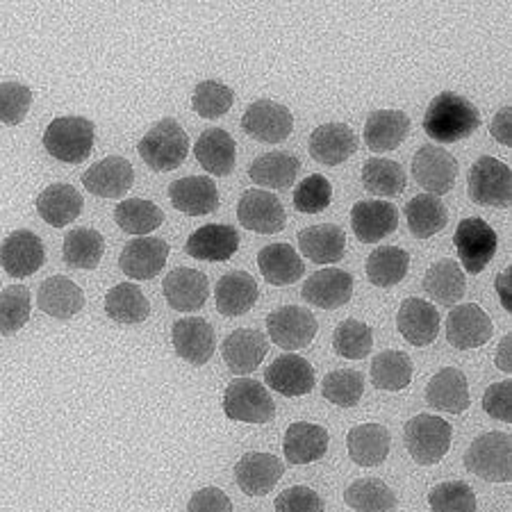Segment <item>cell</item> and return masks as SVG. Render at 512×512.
<instances>
[{
    "label": "cell",
    "mask_w": 512,
    "mask_h": 512,
    "mask_svg": "<svg viewBox=\"0 0 512 512\" xmlns=\"http://www.w3.org/2000/svg\"><path fill=\"white\" fill-rule=\"evenodd\" d=\"M481 126V112L469 98L442 92L437 94L424 114L426 135L437 144H453L474 135Z\"/></svg>",
    "instance_id": "1"
},
{
    "label": "cell",
    "mask_w": 512,
    "mask_h": 512,
    "mask_svg": "<svg viewBox=\"0 0 512 512\" xmlns=\"http://www.w3.org/2000/svg\"><path fill=\"white\" fill-rule=\"evenodd\" d=\"M137 153L153 171H173L187 160L189 135L176 119H162L142 137Z\"/></svg>",
    "instance_id": "2"
},
{
    "label": "cell",
    "mask_w": 512,
    "mask_h": 512,
    "mask_svg": "<svg viewBox=\"0 0 512 512\" xmlns=\"http://www.w3.org/2000/svg\"><path fill=\"white\" fill-rule=\"evenodd\" d=\"M94 123L85 117H60L48 123L44 132V148L51 158L80 164L94 151Z\"/></svg>",
    "instance_id": "3"
},
{
    "label": "cell",
    "mask_w": 512,
    "mask_h": 512,
    "mask_svg": "<svg viewBox=\"0 0 512 512\" xmlns=\"http://www.w3.org/2000/svg\"><path fill=\"white\" fill-rule=\"evenodd\" d=\"M467 472L487 483H510L512 478V442L508 433H483L465 453Z\"/></svg>",
    "instance_id": "4"
},
{
    "label": "cell",
    "mask_w": 512,
    "mask_h": 512,
    "mask_svg": "<svg viewBox=\"0 0 512 512\" xmlns=\"http://www.w3.org/2000/svg\"><path fill=\"white\" fill-rule=\"evenodd\" d=\"M453 428L449 421L435 415H417L406 424V449L419 465H437L451 449Z\"/></svg>",
    "instance_id": "5"
},
{
    "label": "cell",
    "mask_w": 512,
    "mask_h": 512,
    "mask_svg": "<svg viewBox=\"0 0 512 512\" xmlns=\"http://www.w3.org/2000/svg\"><path fill=\"white\" fill-rule=\"evenodd\" d=\"M467 194L478 205L487 208H510L512 173L501 160L483 155L474 162L467 178Z\"/></svg>",
    "instance_id": "6"
},
{
    "label": "cell",
    "mask_w": 512,
    "mask_h": 512,
    "mask_svg": "<svg viewBox=\"0 0 512 512\" xmlns=\"http://www.w3.org/2000/svg\"><path fill=\"white\" fill-rule=\"evenodd\" d=\"M224 412L228 419L244 424H267L276 417V403L267 387L251 378H235L226 387Z\"/></svg>",
    "instance_id": "7"
},
{
    "label": "cell",
    "mask_w": 512,
    "mask_h": 512,
    "mask_svg": "<svg viewBox=\"0 0 512 512\" xmlns=\"http://www.w3.org/2000/svg\"><path fill=\"white\" fill-rule=\"evenodd\" d=\"M453 244H456L458 258L462 269L467 274H481V271L492 262L499 249V237L494 233L492 226L483 219H465L460 221L453 235Z\"/></svg>",
    "instance_id": "8"
},
{
    "label": "cell",
    "mask_w": 512,
    "mask_h": 512,
    "mask_svg": "<svg viewBox=\"0 0 512 512\" xmlns=\"http://www.w3.org/2000/svg\"><path fill=\"white\" fill-rule=\"evenodd\" d=\"M269 337L285 351H296L310 346L317 337L319 321L310 310L299 305H283L267 317Z\"/></svg>",
    "instance_id": "9"
},
{
    "label": "cell",
    "mask_w": 512,
    "mask_h": 512,
    "mask_svg": "<svg viewBox=\"0 0 512 512\" xmlns=\"http://www.w3.org/2000/svg\"><path fill=\"white\" fill-rule=\"evenodd\" d=\"M412 176L428 194L440 198L449 194L458 178V162L449 151L437 146H421L412 158Z\"/></svg>",
    "instance_id": "10"
},
{
    "label": "cell",
    "mask_w": 512,
    "mask_h": 512,
    "mask_svg": "<svg viewBox=\"0 0 512 512\" xmlns=\"http://www.w3.org/2000/svg\"><path fill=\"white\" fill-rule=\"evenodd\" d=\"M242 130L258 142L280 144L292 135L294 117L285 105L262 98V101L251 103L249 110L244 112Z\"/></svg>",
    "instance_id": "11"
},
{
    "label": "cell",
    "mask_w": 512,
    "mask_h": 512,
    "mask_svg": "<svg viewBox=\"0 0 512 512\" xmlns=\"http://www.w3.org/2000/svg\"><path fill=\"white\" fill-rule=\"evenodd\" d=\"M237 219L246 230L260 235H274L285 228L287 217L280 198L264 189H249L239 198Z\"/></svg>",
    "instance_id": "12"
},
{
    "label": "cell",
    "mask_w": 512,
    "mask_h": 512,
    "mask_svg": "<svg viewBox=\"0 0 512 512\" xmlns=\"http://www.w3.org/2000/svg\"><path fill=\"white\" fill-rule=\"evenodd\" d=\"M494 326L487 312L476 303L456 305L447 317V340L460 351L478 349L492 340Z\"/></svg>",
    "instance_id": "13"
},
{
    "label": "cell",
    "mask_w": 512,
    "mask_h": 512,
    "mask_svg": "<svg viewBox=\"0 0 512 512\" xmlns=\"http://www.w3.org/2000/svg\"><path fill=\"white\" fill-rule=\"evenodd\" d=\"M46 249L32 230H14L0 246V267L12 278H28L44 267Z\"/></svg>",
    "instance_id": "14"
},
{
    "label": "cell",
    "mask_w": 512,
    "mask_h": 512,
    "mask_svg": "<svg viewBox=\"0 0 512 512\" xmlns=\"http://www.w3.org/2000/svg\"><path fill=\"white\" fill-rule=\"evenodd\" d=\"M169 244L160 237H137L123 246L119 267L132 280H153L169 260Z\"/></svg>",
    "instance_id": "15"
},
{
    "label": "cell",
    "mask_w": 512,
    "mask_h": 512,
    "mask_svg": "<svg viewBox=\"0 0 512 512\" xmlns=\"http://www.w3.org/2000/svg\"><path fill=\"white\" fill-rule=\"evenodd\" d=\"M173 349L185 362L194 367H203L210 362L217 349V335L208 321L201 317H185L173 324Z\"/></svg>",
    "instance_id": "16"
},
{
    "label": "cell",
    "mask_w": 512,
    "mask_h": 512,
    "mask_svg": "<svg viewBox=\"0 0 512 512\" xmlns=\"http://www.w3.org/2000/svg\"><path fill=\"white\" fill-rule=\"evenodd\" d=\"M264 381L283 396H305L315 390V367L296 353H285L264 369Z\"/></svg>",
    "instance_id": "17"
},
{
    "label": "cell",
    "mask_w": 512,
    "mask_h": 512,
    "mask_svg": "<svg viewBox=\"0 0 512 512\" xmlns=\"http://www.w3.org/2000/svg\"><path fill=\"white\" fill-rule=\"evenodd\" d=\"M285 465L271 453H246L235 465V481L249 497H264L278 485Z\"/></svg>",
    "instance_id": "18"
},
{
    "label": "cell",
    "mask_w": 512,
    "mask_h": 512,
    "mask_svg": "<svg viewBox=\"0 0 512 512\" xmlns=\"http://www.w3.org/2000/svg\"><path fill=\"white\" fill-rule=\"evenodd\" d=\"M135 183V169L126 158L110 155L101 162H96L82 173V185L87 192L101 198H121L130 192Z\"/></svg>",
    "instance_id": "19"
},
{
    "label": "cell",
    "mask_w": 512,
    "mask_h": 512,
    "mask_svg": "<svg viewBox=\"0 0 512 512\" xmlns=\"http://www.w3.org/2000/svg\"><path fill=\"white\" fill-rule=\"evenodd\" d=\"M162 292H164V299H167V303L173 310L196 312L208 303V296H210L208 276L196 269L178 267L173 269L169 276H164Z\"/></svg>",
    "instance_id": "20"
},
{
    "label": "cell",
    "mask_w": 512,
    "mask_h": 512,
    "mask_svg": "<svg viewBox=\"0 0 512 512\" xmlns=\"http://www.w3.org/2000/svg\"><path fill=\"white\" fill-rule=\"evenodd\" d=\"M351 228L362 244H376L399 228V210L385 201H360L351 210Z\"/></svg>",
    "instance_id": "21"
},
{
    "label": "cell",
    "mask_w": 512,
    "mask_h": 512,
    "mask_svg": "<svg viewBox=\"0 0 512 512\" xmlns=\"http://www.w3.org/2000/svg\"><path fill=\"white\" fill-rule=\"evenodd\" d=\"M303 299L321 310H337L351 301L353 276L342 269H321L303 283Z\"/></svg>",
    "instance_id": "22"
},
{
    "label": "cell",
    "mask_w": 512,
    "mask_h": 512,
    "mask_svg": "<svg viewBox=\"0 0 512 512\" xmlns=\"http://www.w3.org/2000/svg\"><path fill=\"white\" fill-rule=\"evenodd\" d=\"M358 135L346 123H324L310 135V155L326 167H337L358 151Z\"/></svg>",
    "instance_id": "23"
},
{
    "label": "cell",
    "mask_w": 512,
    "mask_h": 512,
    "mask_svg": "<svg viewBox=\"0 0 512 512\" xmlns=\"http://www.w3.org/2000/svg\"><path fill=\"white\" fill-rule=\"evenodd\" d=\"M269 351V342L260 330L251 328H239L235 333L226 337V342L221 344V355H224L228 369L235 376L253 374L260 367L264 355Z\"/></svg>",
    "instance_id": "24"
},
{
    "label": "cell",
    "mask_w": 512,
    "mask_h": 512,
    "mask_svg": "<svg viewBox=\"0 0 512 512\" xmlns=\"http://www.w3.org/2000/svg\"><path fill=\"white\" fill-rule=\"evenodd\" d=\"M169 201L178 212L203 217L219 208V189L212 178L189 176L169 185Z\"/></svg>",
    "instance_id": "25"
},
{
    "label": "cell",
    "mask_w": 512,
    "mask_h": 512,
    "mask_svg": "<svg viewBox=\"0 0 512 512\" xmlns=\"http://www.w3.org/2000/svg\"><path fill=\"white\" fill-rule=\"evenodd\" d=\"M239 249L237 228L226 224H208L189 235L185 251L194 260L205 262H226Z\"/></svg>",
    "instance_id": "26"
},
{
    "label": "cell",
    "mask_w": 512,
    "mask_h": 512,
    "mask_svg": "<svg viewBox=\"0 0 512 512\" xmlns=\"http://www.w3.org/2000/svg\"><path fill=\"white\" fill-rule=\"evenodd\" d=\"M396 326L412 346H428L440 333V312L424 299H406L396 315Z\"/></svg>",
    "instance_id": "27"
},
{
    "label": "cell",
    "mask_w": 512,
    "mask_h": 512,
    "mask_svg": "<svg viewBox=\"0 0 512 512\" xmlns=\"http://www.w3.org/2000/svg\"><path fill=\"white\" fill-rule=\"evenodd\" d=\"M426 403L435 410L449 412V415H460L469 408V385L467 378L456 367L440 369L431 378L426 387Z\"/></svg>",
    "instance_id": "28"
},
{
    "label": "cell",
    "mask_w": 512,
    "mask_h": 512,
    "mask_svg": "<svg viewBox=\"0 0 512 512\" xmlns=\"http://www.w3.org/2000/svg\"><path fill=\"white\" fill-rule=\"evenodd\" d=\"M410 135V117L401 110L371 112L365 121V144L369 151L387 153L399 148Z\"/></svg>",
    "instance_id": "29"
},
{
    "label": "cell",
    "mask_w": 512,
    "mask_h": 512,
    "mask_svg": "<svg viewBox=\"0 0 512 512\" xmlns=\"http://www.w3.org/2000/svg\"><path fill=\"white\" fill-rule=\"evenodd\" d=\"M349 456L360 467H378L390 456L392 435L381 424H360L346 435Z\"/></svg>",
    "instance_id": "30"
},
{
    "label": "cell",
    "mask_w": 512,
    "mask_h": 512,
    "mask_svg": "<svg viewBox=\"0 0 512 512\" xmlns=\"http://www.w3.org/2000/svg\"><path fill=\"white\" fill-rule=\"evenodd\" d=\"M328 431L324 426L296 421L287 428L283 451L289 465H310L326 456L328 451Z\"/></svg>",
    "instance_id": "31"
},
{
    "label": "cell",
    "mask_w": 512,
    "mask_h": 512,
    "mask_svg": "<svg viewBox=\"0 0 512 512\" xmlns=\"http://www.w3.org/2000/svg\"><path fill=\"white\" fill-rule=\"evenodd\" d=\"M37 305L41 312L55 319H71L85 308V292L71 278L53 276L41 283L37 294Z\"/></svg>",
    "instance_id": "32"
},
{
    "label": "cell",
    "mask_w": 512,
    "mask_h": 512,
    "mask_svg": "<svg viewBox=\"0 0 512 512\" xmlns=\"http://www.w3.org/2000/svg\"><path fill=\"white\" fill-rule=\"evenodd\" d=\"M260 289L255 278L246 271H230V274L221 276L217 283V292H214V299H217V310L224 317H242L249 312L255 301H258Z\"/></svg>",
    "instance_id": "33"
},
{
    "label": "cell",
    "mask_w": 512,
    "mask_h": 512,
    "mask_svg": "<svg viewBox=\"0 0 512 512\" xmlns=\"http://www.w3.org/2000/svg\"><path fill=\"white\" fill-rule=\"evenodd\" d=\"M424 292L431 296L437 305L453 308L462 301L467 292V278L460 264L451 258L437 260L424 276Z\"/></svg>",
    "instance_id": "34"
},
{
    "label": "cell",
    "mask_w": 512,
    "mask_h": 512,
    "mask_svg": "<svg viewBox=\"0 0 512 512\" xmlns=\"http://www.w3.org/2000/svg\"><path fill=\"white\" fill-rule=\"evenodd\" d=\"M194 155L201 162V167L212 173V176H230L235 169L237 144L226 130L210 128L201 132V137H198Z\"/></svg>",
    "instance_id": "35"
},
{
    "label": "cell",
    "mask_w": 512,
    "mask_h": 512,
    "mask_svg": "<svg viewBox=\"0 0 512 512\" xmlns=\"http://www.w3.org/2000/svg\"><path fill=\"white\" fill-rule=\"evenodd\" d=\"M82 196L73 185L55 183L48 185L44 192L37 196V212L48 226L64 228L71 221H76L82 212Z\"/></svg>",
    "instance_id": "36"
},
{
    "label": "cell",
    "mask_w": 512,
    "mask_h": 512,
    "mask_svg": "<svg viewBox=\"0 0 512 512\" xmlns=\"http://www.w3.org/2000/svg\"><path fill=\"white\" fill-rule=\"evenodd\" d=\"M299 249L315 264H335L346 253V235L335 224L310 226L299 233Z\"/></svg>",
    "instance_id": "37"
},
{
    "label": "cell",
    "mask_w": 512,
    "mask_h": 512,
    "mask_svg": "<svg viewBox=\"0 0 512 512\" xmlns=\"http://www.w3.org/2000/svg\"><path fill=\"white\" fill-rule=\"evenodd\" d=\"M258 267L269 285L287 287L301 280L305 264L289 244H269L258 253Z\"/></svg>",
    "instance_id": "38"
},
{
    "label": "cell",
    "mask_w": 512,
    "mask_h": 512,
    "mask_svg": "<svg viewBox=\"0 0 512 512\" xmlns=\"http://www.w3.org/2000/svg\"><path fill=\"white\" fill-rule=\"evenodd\" d=\"M301 171V160L292 153L274 151L264 153L249 167V176L255 185L269 189H287L294 185Z\"/></svg>",
    "instance_id": "39"
},
{
    "label": "cell",
    "mask_w": 512,
    "mask_h": 512,
    "mask_svg": "<svg viewBox=\"0 0 512 512\" xmlns=\"http://www.w3.org/2000/svg\"><path fill=\"white\" fill-rule=\"evenodd\" d=\"M406 219L412 235L417 239H428L447 228L449 210L437 196L419 194L406 205Z\"/></svg>",
    "instance_id": "40"
},
{
    "label": "cell",
    "mask_w": 512,
    "mask_h": 512,
    "mask_svg": "<svg viewBox=\"0 0 512 512\" xmlns=\"http://www.w3.org/2000/svg\"><path fill=\"white\" fill-rule=\"evenodd\" d=\"M105 312L117 324H142L151 317V303L137 285L121 283L105 294Z\"/></svg>",
    "instance_id": "41"
},
{
    "label": "cell",
    "mask_w": 512,
    "mask_h": 512,
    "mask_svg": "<svg viewBox=\"0 0 512 512\" xmlns=\"http://www.w3.org/2000/svg\"><path fill=\"white\" fill-rule=\"evenodd\" d=\"M105 253V239L94 228H73L69 235L64 237L62 255L64 262L71 269H85L92 271L101 264Z\"/></svg>",
    "instance_id": "42"
},
{
    "label": "cell",
    "mask_w": 512,
    "mask_h": 512,
    "mask_svg": "<svg viewBox=\"0 0 512 512\" xmlns=\"http://www.w3.org/2000/svg\"><path fill=\"white\" fill-rule=\"evenodd\" d=\"M344 501L355 512H394L399 506L392 487L383 483L381 478H360V481L351 483L346 487Z\"/></svg>",
    "instance_id": "43"
},
{
    "label": "cell",
    "mask_w": 512,
    "mask_h": 512,
    "mask_svg": "<svg viewBox=\"0 0 512 512\" xmlns=\"http://www.w3.org/2000/svg\"><path fill=\"white\" fill-rule=\"evenodd\" d=\"M412 381V360L403 351H383L371 362V383L378 390L401 392Z\"/></svg>",
    "instance_id": "44"
},
{
    "label": "cell",
    "mask_w": 512,
    "mask_h": 512,
    "mask_svg": "<svg viewBox=\"0 0 512 512\" xmlns=\"http://www.w3.org/2000/svg\"><path fill=\"white\" fill-rule=\"evenodd\" d=\"M410 255L399 246H381L369 255L367 278L376 287H394L408 276Z\"/></svg>",
    "instance_id": "45"
},
{
    "label": "cell",
    "mask_w": 512,
    "mask_h": 512,
    "mask_svg": "<svg viewBox=\"0 0 512 512\" xmlns=\"http://www.w3.org/2000/svg\"><path fill=\"white\" fill-rule=\"evenodd\" d=\"M114 221H117L123 233L146 237L162 226L164 212L155 203L144 201V198H128V201L117 205Z\"/></svg>",
    "instance_id": "46"
},
{
    "label": "cell",
    "mask_w": 512,
    "mask_h": 512,
    "mask_svg": "<svg viewBox=\"0 0 512 512\" xmlns=\"http://www.w3.org/2000/svg\"><path fill=\"white\" fill-rule=\"evenodd\" d=\"M362 185H365L369 194L392 198L406 192L408 178L399 162L371 158L365 162V167H362Z\"/></svg>",
    "instance_id": "47"
},
{
    "label": "cell",
    "mask_w": 512,
    "mask_h": 512,
    "mask_svg": "<svg viewBox=\"0 0 512 512\" xmlns=\"http://www.w3.org/2000/svg\"><path fill=\"white\" fill-rule=\"evenodd\" d=\"M321 394L328 403H335L340 408H353L365 394V378L355 369L330 371L324 378V385H321Z\"/></svg>",
    "instance_id": "48"
},
{
    "label": "cell",
    "mask_w": 512,
    "mask_h": 512,
    "mask_svg": "<svg viewBox=\"0 0 512 512\" xmlns=\"http://www.w3.org/2000/svg\"><path fill=\"white\" fill-rule=\"evenodd\" d=\"M30 321V289L12 285L0 292V335L12 337Z\"/></svg>",
    "instance_id": "49"
},
{
    "label": "cell",
    "mask_w": 512,
    "mask_h": 512,
    "mask_svg": "<svg viewBox=\"0 0 512 512\" xmlns=\"http://www.w3.org/2000/svg\"><path fill=\"white\" fill-rule=\"evenodd\" d=\"M333 349L340 358L346 360H365L374 349V335L371 328L358 319H346L335 328Z\"/></svg>",
    "instance_id": "50"
},
{
    "label": "cell",
    "mask_w": 512,
    "mask_h": 512,
    "mask_svg": "<svg viewBox=\"0 0 512 512\" xmlns=\"http://www.w3.org/2000/svg\"><path fill=\"white\" fill-rule=\"evenodd\" d=\"M235 92L219 80L198 82L192 96V107L201 119H219L233 107Z\"/></svg>",
    "instance_id": "51"
},
{
    "label": "cell",
    "mask_w": 512,
    "mask_h": 512,
    "mask_svg": "<svg viewBox=\"0 0 512 512\" xmlns=\"http://www.w3.org/2000/svg\"><path fill=\"white\" fill-rule=\"evenodd\" d=\"M433 512H476V494L465 481H447L428 492Z\"/></svg>",
    "instance_id": "52"
},
{
    "label": "cell",
    "mask_w": 512,
    "mask_h": 512,
    "mask_svg": "<svg viewBox=\"0 0 512 512\" xmlns=\"http://www.w3.org/2000/svg\"><path fill=\"white\" fill-rule=\"evenodd\" d=\"M330 198H333V187L328 180L321 173H312L294 189L292 203L303 214H319L328 208Z\"/></svg>",
    "instance_id": "53"
},
{
    "label": "cell",
    "mask_w": 512,
    "mask_h": 512,
    "mask_svg": "<svg viewBox=\"0 0 512 512\" xmlns=\"http://www.w3.org/2000/svg\"><path fill=\"white\" fill-rule=\"evenodd\" d=\"M32 105L30 87L21 82H0V121L19 126L26 121Z\"/></svg>",
    "instance_id": "54"
},
{
    "label": "cell",
    "mask_w": 512,
    "mask_h": 512,
    "mask_svg": "<svg viewBox=\"0 0 512 512\" xmlns=\"http://www.w3.org/2000/svg\"><path fill=\"white\" fill-rule=\"evenodd\" d=\"M276 512H324L326 503L312 487L294 485L276 497Z\"/></svg>",
    "instance_id": "55"
},
{
    "label": "cell",
    "mask_w": 512,
    "mask_h": 512,
    "mask_svg": "<svg viewBox=\"0 0 512 512\" xmlns=\"http://www.w3.org/2000/svg\"><path fill=\"white\" fill-rule=\"evenodd\" d=\"M483 410L492 419L503 421V424H510L512 421V383H494L487 387L483 396Z\"/></svg>",
    "instance_id": "56"
},
{
    "label": "cell",
    "mask_w": 512,
    "mask_h": 512,
    "mask_svg": "<svg viewBox=\"0 0 512 512\" xmlns=\"http://www.w3.org/2000/svg\"><path fill=\"white\" fill-rule=\"evenodd\" d=\"M187 512H233V503L219 487H203V490L192 494Z\"/></svg>",
    "instance_id": "57"
},
{
    "label": "cell",
    "mask_w": 512,
    "mask_h": 512,
    "mask_svg": "<svg viewBox=\"0 0 512 512\" xmlns=\"http://www.w3.org/2000/svg\"><path fill=\"white\" fill-rule=\"evenodd\" d=\"M510 123H512V107H503V110L492 119V137L501 142L503 146L512 144V135H510Z\"/></svg>",
    "instance_id": "58"
},
{
    "label": "cell",
    "mask_w": 512,
    "mask_h": 512,
    "mask_svg": "<svg viewBox=\"0 0 512 512\" xmlns=\"http://www.w3.org/2000/svg\"><path fill=\"white\" fill-rule=\"evenodd\" d=\"M510 349H512V337L506 335V337H503V342H501V346H499V355H497V367H499L501 371H506V374H510V371H512Z\"/></svg>",
    "instance_id": "59"
},
{
    "label": "cell",
    "mask_w": 512,
    "mask_h": 512,
    "mask_svg": "<svg viewBox=\"0 0 512 512\" xmlns=\"http://www.w3.org/2000/svg\"><path fill=\"white\" fill-rule=\"evenodd\" d=\"M510 276H512V269H506L503 271V274L499 276V280H497V289H499V296H501V303H503V308L506 310H510V299H508V283H510Z\"/></svg>",
    "instance_id": "60"
}]
</instances>
